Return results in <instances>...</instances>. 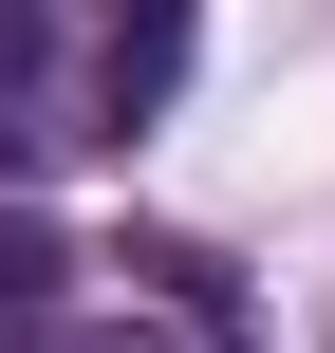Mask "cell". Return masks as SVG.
Returning a JSON list of instances; mask_svg holds the SVG:
<instances>
[{
    "instance_id": "6da1fadb",
    "label": "cell",
    "mask_w": 335,
    "mask_h": 353,
    "mask_svg": "<svg viewBox=\"0 0 335 353\" xmlns=\"http://www.w3.org/2000/svg\"><path fill=\"white\" fill-rule=\"evenodd\" d=\"M186 56V0H0V112L19 130H131Z\"/></svg>"
},
{
    "instance_id": "7a4b0ae2",
    "label": "cell",
    "mask_w": 335,
    "mask_h": 353,
    "mask_svg": "<svg viewBox=\"0 0 335 353\" xmlns=\"http://www.w3.org/2000/svg\"><path fill=\"white\" fill-rule=\"evenodd\" d=\"M37 298H56V242H37V223H0V316H37Z\"/></svg>"
}]
</instances>
